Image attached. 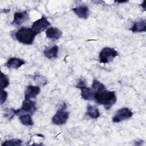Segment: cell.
Segmentation results:
<instances>
[{
	"mask_svg": "<svg viewBox=\"0 0 146 146\" xmlns=\"http://www.w3.org/2000/svg\"><path fill=\"white\" fill-rule=\"evenodd\" d=\"M93 99L99 104L104 106L108 110L116 103V97L115 91H107L103 84L97 80H94L92 84Z\"/></svg>",
	"mask_w": 146,
	"mask_h": 146,
	"instance_id": "1",
	"label": "cell"
},
{
	"mask_svg": "<svg viewBox=\"0 0 146 146\" xmlns=\"http://www.w3.org/2000/svg\"><path fill=\"white\" fill-rule=\"evenodd\" d=\"M36 33L31 28L22 27L15 34L16 39L24 44L30 45L33 44Z\"/></svg>",
	"mask_w": 146,
	"mask_h": 146,
	"instance_id": "2",
	"label": "cell"
},
{
	"mask_svg": "<svg viewBox=\"0 0 146 146\" xmlns=\"http://www.w3.org/2000/svg\"><path fill=\"white\" fill-rule=\"evenodd\" d=\"M68 117V112L66 111V104L65 103H63L52 117V122L56 125H62L66 123Z\"/></svg>",
	"mask_w": 146,
	"mask_h": 146,
	"instance_id": "3",
	"label": "cell"
},
{
	"mask_svg": "<svg viewBox=\"0 0 146 146\" xmlns=\"http://www.w3.org/2000/svg\"><path fill=\"white\" fill-rule=\"evenodd\" d=\"M117 52L115 49L110 47H104L99 53V62L104 64L109 63L117 56Z\"/></svg>",
	"mask_w": 146,
	"mask_h": 146,
	"instance_id": "4",
	"label": "cell"
},
{
	"mask_svg": "<svg viewBox=\"0 0 146 146\" xmlns=\"http://www.w3.org/2000/svg\"><path fill=\"white\" fill-rule=\"evenodd\" d=\"M76 87L81 90L82 98L86 100L93 99V91L91 88L86 87V82L83 78H80L76 85Z\"/></svg>",
	"mask_w": 146,
	"mask_h": 146,
	"instance_id": "5",
	"label": "cell"
},
{
	"mask_svg": "<svg viewBox=\"0 0 146 146\" xmlns=\"http://www.w3.org/2000/svg\"><path fill=\"white\" fill-rule=\"evenodd\" d=\"M133 112L129 108L124 107L116 112L115 116L112 117V121L113 123H119L131 118Z\"/></svg>",
	"mask_w": 146,
	"mask_h": 146,
	"instance_id": "6",
	"label": "cell"
},
{
	"mask_svg": "<svg viewBox=\"0 0 146 146\" xmlns=\"http://www.w3.org/2000/svg\"><path fill=\"white\" fill-rule=\"evenodd\" d=\"M50 25L51 24L47 20V18L42 16L40 19L36 20L33 23L31 26V29L36 33V34H38L46 30L50 26Z\"/></svg>",
	"mask_w": 146,
	"mask_h": 146,
	"instance_id": "7",
	"label": "cell"
},
{
	"mask_svg": "<svg viewBox=\"0 0 146 146\" xmlns=\"http://www.w3.org/2000/svg\"><path fill=\"white\" fill-rule=\"evenodd\" d=\"M29 18V13L27 11L16 12L14 15L13 21L11 24L15 26H19L27 21Z\"/></svg>",
	"mask_w": 146,
	"mask_h": 146,
	"instance_id": "8",
	"label": "cell"
},
{
	"mask_svg": "<svg viewBox=\"0 0 146 146\" xmlns=\"http://www.w3.org/2000/svg\"><path fill=\"white\" fill-rule=\"evenodd\" d=\"M36 102L31 100L30 99H25L22 102V107L20 108L21 111H23L30 114H33L36 111Z\"/></svg>",
	"mask_w": 146,
	"mask_h": 146,
	"instance_id": "9",
	"label": "cell"
},
{
	"mask_svg": "<svg viewBox=\"0 0 146 146\" xmlns=\"http://www.w3.org/2000/svg\"><path fill=\"white\" fill-rule=\"evenodd\" d=\"M40 89L39 86H28L25 90V99H30L31 98H35L40 93Z\"/></svg>",
	"mask_w": 146,
	"mask_h": 146,
	"instance_id": "10",
	"label": "cell"
},
{
	"mask_svg": "<svg viewBox=\"0 0 146 146\" xmlns=\"http://www.w3.org/2000/svg\"><path fill=\"white\" fill-rule=\"evenodd\" d=\"M25 64V62L19 58H10L5 63V66L9 69H18Z\"/></svg>",
	"mask_w": 146,
	"mask_h": 146,
	"instance_id": "11",
	"label": "cell"
},
{
	"mask_svg": "<svg viewBox=\"0 0 146 146\" xmlns=\"http://www.w3.org/2000/svg\"><path fill=\"white\" fill-rule=\"evenodd\" d=\"M46 35L48 39L58 40L62 36V32L56 27H50L46 30Z\"/></svg>",
	"mask_w": 146,
	"mask_h": 146,
	"instance_id": "12",
	"label": "cell"
},
{
	"mask_svg": "<svg viewBox=\"0 0 146 146\" xmlns=\"http://www.w3.org/2000/svg\"><path fill=\"white\" fill-rule=\"evenodd\" d=\"M72 10L80 18L87 19L90 15L88 7L86 6H79L73 8Z\"/></svg>",
	"mask_w": 146,
	"mask_h": 146,
	"instance_id": "13",
	"label": "cell"
},
{
	"mask_svg": "<svg viewBox=\"0 0 146 146\" xmlns=\"http://www.w3.org/2000/svg\"><path fill=\"white\" fill-rule=\"evenodd\" d=\"M133 33H141L146 31V21L142 19L139 21L135 22L133 26L130 29Z\"/></svg>",
	"mask_w": 146,
	"mask_h": 146,
	"instance_id": "14",
	"label": "cell"
},
{
	"mask_svg": "<svg viewBox=\"0 0 146 146\" xmlns=\"http://www.w3.org/2000/svg\"><path fill=\"white\" fill-rule=\"evenodd\" d=\"M58 50H59L58 46L55 45L51 47H46L44 49L43 53L44 56L47 58L51 59L52 58H57Z\"/></svg>",
	"mask_w": 146,
	"mask_h": 146,
	"instance_id": "15",
	"label": "cell"
},
{
	"mask_svg": "<svg viewBox=\"0 0 146 146\" xmlns=\"http://www.w3.org/2000/svg\"><path fill=\"white\" fill-rule=\"evenodd\" d=\"M86 114L92 119H97L100 116V112L97 107L88 105L87 108Z\"/></svg>",
	"mask_w": 146,
	"mask_h": 146,
	"instance_id": "16",
	"label": "cell"
},
{
	"mask_svg": "<svg viewBox=\"0 0 146 146\" xmlns=\"http://www.w3.org/2000/svg\"><path fill=\"white\" fill-rule=\"evenodd\" d=\"M19 119L21 123L26 126H31L33 125V119L29 114L22 115L19 116Z\"/></svg>",
	"mask_w": 146,
	"mask_h": 146,
	"instance_id": "17",
	"label": "cell"
},
{
	"mask_svg": "<svg viewBox=\"0 0 146 146\" xmlns=\"http://www.w3.org/2000/svg\"><path fill=\"white\" fill-rule=\"evenodd\" d=\"M5 111L4 116L9 120L12 119L15 115H18L21 112L20 109L14 110L13 108H6L5 110Z\"/></svg>",
	"mask_w": 146,
	"mask_h": 146,
	"instance_id": "18",
	"label": "cell"
},
{
	"mask_svg": "<svg viewBox=\"0 0 146 146\" xmlns=\"http://www.w3.org/2000/svg\"><path fill=\"white\" fill-rule=\"evenodd\" d=\"M1 90H3L9 85V79L7 75L4 74L3 72H1Z\"/></svg>",
	"mask_w": 146,
	"mask_h": 146,
	"instance_id": "19",
	"label": "cell"
},
{
	"mask_svg": "<svg viewBox=\"0 0 146 146\" xmlns=\"http://www.w3.org/2000/svg\"><path fill=\"white\" fill-rule=\"evenodd\" d=\"M33 79L40 85L44 86L47 83V80L45 77L40 74H35L33 76Z\"/></svg>",
	"mask_w": 146,
	"mask_h": 146,
	"instance_id": "20",
	"label": "cell"
},
{
	"mask_svg": "<svg viewBox=\"0 0 146 146\" xmlns=\"http://www.w3.org/2000/svg\"><path fill=\"white\" fill-rule=\"evenodd\" d=\"M22 143V141L20 139H11L5 141L2 144V145L5 146H18L21 145Z\"/></svg>",
	"mask_w": 146,
	"mask_h": 146,
	"instance_id": "21",
	"label": "cell"
},
{
	"mask_svg": "<svg viewBox=\"0 0 146 146\" xmlns=\"http://www.w3.org/2000/svg\"><path fill=\"white\" fill-rule=\"evenodd\" d=\"M7 92L3 90H1V104H2L5 102V101L7 99Z\"/></svg>",
	"mask_w": 146,
	"mask_h": 146,
	"instance_id": "22",
	"label": "cell"
},
{
	"mask_svg": "<svg viewBox=\"0 0 146 146\" xmlns=\"http://www.w3.org/2000/svg\"><path fill=\"white\" fill-rule=\"evenodd\" d=\"M143 142V140H139V141H137H137H136V143H135V145H141V144H142V143Z\"/></svg>",
	"mask_w": 146,
	"mask_h": 146,
	"instance_id": "23",
	"label": "cell"
},
{
	"mask_svg": "<svg viewBox=\"0 0 146 146\" xmlns=\"http://www.w3.org/2000/svg\"><path fill=\"white\" fill-rule=\"evenodd\" d=\"M143 7V9L145 10V1H144L143 2V4L141 5Z\"/></svg>",
	"mask_w": 146,
	"mask_h": 146,
	"instance_id": "24",
	"label": "cell"
},
{
	"mask_svg": "<svg viewBox=\"0 0 146 146\" xmlns=\"http://www.w3.org/2000/svg\"><path fill=\"white\" fill-rule=\"evenodd\" d=\"M116 2H117V3H124V2H127V1H115Z\"/></svg>",
	"mask_w": 146,
	"mask_h": 146,
	"instance_id": "25",
	"label": "cell"
}]
</instances>
